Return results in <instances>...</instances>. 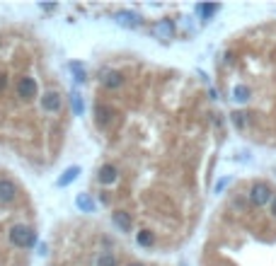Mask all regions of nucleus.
<instances>
[{"instance_id":"obj_1","label":"nucleus","mask_w":276,"mask_h":266,"mask_svg":"<svg viewBox=\"0 0 276 266\" xmlns=\"http://www.w3.org/2000/svg\"><path fill=\"white\" fill-rule=\"evenodd\" d=\"M37 232L29 228V225H12L10 228V242L15 245V247H34L37 245Z\"/></svg>"},{"instance_id":"obj_2","label":"nucleus","mask_w":276,"mask_h":266,"mask_svg":"<svg viewBox=\"0 0 276 266\" xmlns=\"http://www.w3.org/2000/svg\"><path fill=\"white\" fill-rule=\"evenodd\" d=\"M274 191H272V187L269 184H264V182H255L252 184V189H250V199L255 206H267V203H272L274 201Z\"/></svg>"},{"instance_id":"obj_3","label":"nucleus","mask_w":276,"mask_h":266,"mask_svg":"<svg viewBox=\"0 0 276 266\" xmlns=\"http://www.w3.org/2000/svg\"><path fill=\"white\" fill-rule=\"evenodd\" d=\"M114 22L119 24V27H124V29H136L140 27V15L134 12V10H119V12H114Z\"/></svg>"},{"instance_id":"obj_4","label":"nucleus","mask_w":276,"mask_h":266,"mask_svg":"<svg viewBox=\"0 0 276 266\" xmlns=\"http://www.w3.org/2000/svg\"><path fill=\"white\" fill-rule=\"evenodd\" d=\"M37 92H39V87H37V80L34 77H20L17 80V95L22 99H34Z\"/></svg>"},{"instance_id":"obj_5","label":"nucleus","mask_w":276,"mask_h":266,"mask_svg":"<svg viewBox=\"0 0 276 266\" xmlns=\"http://www.w3.org/2000/svg\"><path fill=\"white\" fill-rule=\"evenodd\" d=\"M61 95L56 92V90H49V92H44L41 95V107H44V112H59L61 109Z\"/></svg>"},{"instance_id":"obj_6","label":"nucleus","mask_w":276,"mask_h":266,"mask_svg":"<svg viewBox=\"0 0 276 266\" xmlns=\"http://www.w3.org/2000/svg\"><path fill=\"white\" fill-rule=\"evenodd\" d=\"M102 85H104L107 90H119V87L124 85V75H121L119 70H104V73H102Z\"/></svg>"},{"instance_id":"obj_7","label":"nucleus","mask_w":276,"mask_h":266,"mask_svg":"<svg viewBox=\"0 0 276 266\" xmlns=\"http://www.w3.org/2000/svg\"><path fill=\"white\" fill-rule=\"evenodd\" d=\"M112 220H114V225H117L121 232H131L134 220H131V215H129L126 210H114V213H112Z\"/></svg>"},{"instance_id":"obj_8","label":"nucleus","mask_w":276,"mask_h":266,"mask_svg":"<svg viewBox=\"0 0 276 266\" xmlns=\"http://www.w3.org/2000/svg\"><path fill=\"white\" fill-rule=\"evenodd\" d=\"M17 196V187L10 179H0V203H12Z\"/></svg>"},{"instance_id":"obj_9","label":"nucleus","mask_w":276,"mask_h":266,"mask_svg":"<svg viewBox=\"0 0 276 266\" xmlns=\"http://www.w3.org/2000/svg\"><path fill=\"white\" fill-rule=\"evenodd\" d=\"M155 34H158L160 39H165V41H167V39H172V37H175V24H172L170 19H160V22L155 24Z\"/></svg>"},{"instance_id":"obj_10","label":"nucleus","mask_w":276,"mask_h":266,"mask_svg":"<svg viewBox=\"0 0 276 266\" xmlns=\"http://www.w3.org/2000/svg\"><path fill=\"white\" fill-rule=\"evenodd\" d=\"M78 174H80V167H78V165L68 167V170H66V172H63V174H61L59 179H56V187H59V189L68 187L70 182H75V179H78Z\"/></svg>"},{"instance_id":"obj_11","label":"nucleus","mask_w":276,"mask_h":266,"mask_svg":"<svg viewBox=\"0 0 276 266\" xmlns=\"http://www.w3.org/2000/svg\"><path fill=\"white\" fill-rule=\"evenodd\" d=\"M117 167L114 165H104L102 170H99V174H97V179H99V184H114L117 182Z\"/></svg>"},{"instance_id":"obj_12","label":"nucleus","mask_w":276,"mask_h":266,"mask_svg":"<svg viewBox=\"0 0 276 266\" xmlns=\"http://www.w3.org/2000/svg\"><path fill=\"white\" fill-rule=\"evenodd\" d=\"M95 121H97L99 126H107V124L112 121V109H109L107 104H97V107H95Z\"/></svg>"},{"instance_id":"obj_13","label":"nucleus","mask_w":276,"mask_h":266,"mask_svg":"<svg viewBox=\"0 0 276 266\" xmlns=\"http://www.w3.org/2000/svg\"><path fill=\"white\" fill-rule=\"evenodd\" d=\"M75 206H78L80 210H85V213H92V210H95V201H92V196H90V194H78Z\"/></svg>"},{"instance_id":"obj_14","label":"nucleus","mask_w":276,"mask_h":266,"mask_svg":"<svg viewBox=\"0 0 276 266\" xmlns=\"http://www.w3.org/2000/svg\"><path fill=\"white\" fill-rule=\"evenodd\" d=\"M70 107H73V114L75 116H82L85 114V102H82V95L80 92H73L70 95Z\"/></svg>"},{"instance_id":"obj_15","label":"nucleus","mask_w":276,"mask_h":266,"mask_svg":"<svg viewBox=\"0 0 276 266\" xmlns=\"http://www.w3.org/2000/svg\"><path fill=\"white\" fill-rule=\"evenodd\" d=\"M68 68H70V73L75 75V80H78V82H85V80H87V73H85V68H82V63L73 61V63H70Z\"/></svg>"},{"instance_id":"obj_16","label":"nucleus","mask_w":276,"mask_h":266,"mask_svg":"<svg viewBox=\"0 0 276 266\" xmlns=\"http://www.w3.org/2000/svg\"><path fill=\"white\" fill-rule=\"evenodd\" d=\"M136 240H138L140 247H150V245L155 242V235H153L150 230H140V232L136 235Z\"/></svg>"},{"instance_id":"obj_17","label":"nucleus","mask_w":276,"mask_h":266,"mask_svg":"<svg viewBox=\"0 0 276 266\" xmlns=\"http://www.w3.org/2000/svg\"><path fill=\"white\" fill-rule=\"evenodd\" d=\"M97 266H117V257L114 254H99Z\"/></svg>"},{"instance_id":"obj_18","label":"nucleus","mask_w":276,"mask_h":266,"mask_svg":"<svg viewBox=\"0 0 276 266\" xmlns=\"http://www.w3.org/2000/svg\"><path fill=\"white\" fill-rule=\"evenodd\" d=\"M197 10L204 15V19H208L211 15H216V12H218V5H199Z\"/></svg>"},{"instance_id":"obj_19","label":"nucleus","mask_w":276,"mask_h":266,"mask_svg":"<svg viewBox=\"0 0 276 266\" xmlns=\"http://www.w3.org/2000/svg\"><path fill=\"white\" fill-rule=\"evenodd\" d=\"M228 184H230V179H228V177H223V179H220V182L216 184V194H220V191H223V189H225Z\"/></svg>"},{"instance_id":"obj_20","label":"nucleus","mask_w":276,"mask_h":266,"mask_svg":"<svg viewBox=\"0 0 276 266\" xmlns=\"http://www.w3.org/2000/svg\"><path fill=\"white\" fill-rule=\"evenodd\" d=\"M39 7H41V10H46V12H54V10H56L59 5H56V2H41Z\"/></svg>"},{"instance_id":"obj_21","label":"nucleus","mask_w":276,"mask_h":266,"mask_svg":"<svg viewBox=\"0 0 276 266\" xmlns=\"http://www.w3.org/2000/svg\"><path fill=\"white\" fill-rule=\"evenodd\" d=\"M7 87V77H5V73H0V92Z\"/></svg>"},{"instance_id":"obj_22","label":"nucleus","mask_w":276,"mask_h":266,"mask_svg":"<svg viewBox=\"0 0 276 266\" xmlns=\"http://www.w3.org/2000/svg\"><path fill=\"white\" fill-rule=\"evenodd\" d=\"M129 266H143V264H129Z\"/></svg>"}]
</instances>
